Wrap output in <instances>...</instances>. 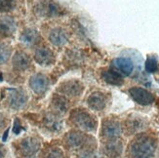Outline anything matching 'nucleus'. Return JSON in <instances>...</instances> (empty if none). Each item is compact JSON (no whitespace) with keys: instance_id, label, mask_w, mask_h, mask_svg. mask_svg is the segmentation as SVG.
<instances>
[{"instance_id":"f257e3e1","label":"nucleus","mask_w":159,"mask_h":158,"mask_svg":"<svg viewBox=\"0 0 159 158\" xmlns=\"http://www.w3.org/2000/svg\"><path fill=\"white\" fill-rule=\"evenodd\" d=\"M155 151L153 140L147 136L137 138L129 147V155L131 158H151Z\"/></svg>"},{"instance_id":"f03ea898","label":"nucleus","mask_w":159,"mask_h":158,"mask_svg":"<svg viewBox=\"0 0 159 158\" xmlns=\"http://www.w3.org/2000/svg\"><path fill=\"white\" fill-rule=\"evenodd\" d=\"M132 99L142 106H148L151 105L154 102V97L151 95L146 89H143L140 87H134L129 90Z\"/></svg>"},{"instance_id":"7ed1b4c3","label":"nucleus","mask_w":159,"mask_h":158,"mask_svg":"<svg viewBox=\"0 0 159 158\" xmlns=\"http://www.w3.org/2000/svg\"><path fill=\"white\" fill-rule=\"evenodd\" d=\"M112 67H113V70L118 72L120 75L129 76L134 70V64L130 59L120 57V58H116L115 60H113Z\"/></svg>"},{"instance_id":"20e7f679","label":"nucleus","mask_w":159,"mask_h":158,"mask_svg":"<svg viewBox=\"0 0 159 158\" xmlns=\"http://www.w3.org/2000/svg\"><path fill=\"white\" fill-rule=\"evenodd\" d=\"M30 85L32 90L36 94H43L48 88L49 81L43 74H35L30 78Z\"/></svg>"},{"instance_id":"39448f33","label":"nucleus","mask_w":159,"mask_h":158,"mask_svg":"<svg viewBox=\"0 0 159 158\" xmlns=\"http://www.w3.org/2000/svg\"><path fill=\"white\" fill-rule=\"evenodd\" d=\"M34 59L40 65H49L55 61L53 52L46 47L38 48L34 54Z\"/></svg>"},{"instance_id":"423d86ee","label":"nucleus","mask_w":159,"mask_h":158,"mask_svg":"<svg viewBox=\"0 0 159 158\" xmlns=\"http://www.w3.org/2000/svg\"><path fill=\"white\" fill-rule=\"evenodd\" d=\"M121 133L119 123L116 121H107L102 127V135L107 139H115Z\"/></svg>"},{"instance_id":"0eeeda50","label":"nucleus","mask_w":159,"mask_h":158,"mask_svg":"<svg viewBox=\"0 0 159 158\" xmlns=\"http://www.w3.org/2000/svg\"><path fill=\"white\" fill-rule=\"evenodd\" d=\"M26 95L23 91L14 90V92L10 95V106L14 109H20L22 108L26 102Z\"/></svg>"},{"instance_id":"6e6552de","label":"nucleus","mask_w":159,"mask_h":158,"mask_svg":"<svg viewBox=\"0 0 159 158\" xmlns=\"http://www.w3.org/2000/svg\"><path fill=\"white\" fill-rule=\"evenodd\" d=\"M13 65L16 70H25L30 65V59L24 52H17L13 57Z\"/></svg>"},{"instance_id":"1a4fd4ad","label":"nucleus","mask_w":159,"mask_h":158,"mask_svg":"<svg viewBox=\"0 0 159 158\" xmlns=\"http://www.w3.org/2000/svg\"><path fill=\"white\" fill-rule=\"evenodd\" d=\"M39 148V142L32 138L25 139L20 143V150L26 156H31L35 153Z\"/></svg>"},{"instance_id":"9d476101","label":"nucleus","mask_w":159,"mask_h":158,"mask_svg":"<svg viewBox=\"0 0 159 158\" xmlns=\"http://www.w3.org/2000/svg\"><path fill=\"white\" fill-rule=\"evenodd\" d=\"M75 121H76L77 124L85 130H94L96 128V122L95 120L90 116L89 114H87L86 112H79L76 114V118H75Z\"/></svg>"},{"instance_id":"9b49d317","label":"nucleus","mask_w":159,"mask_h":158,"mask_svg":"<svg viewBox=\"0 0 159 158\" xmlns=\"http://www.w3.org/2000/svg\"><path fill=\"white\" fill-rule=\"evenodd\" d=\"M16 30V24L11 18L0 19V34L3 36H10Z\"/></svg>"},{"instance_id":"f8f14e48","label":"nucleus","mask_w":159,"mask_h":158,"mask_svg":"<svg viewBox=\"0 0 159 158\" xmlns=\"http://www.w3.org/2000/svg\"><path fill=\"white\" fill-rule=\"evenodd\" d=\"M102 77L107 83L110 85H115V86H120L123 84V79L122 75H120L118 72H116L113 70H106L102 73Z\"/></svg>"},{"instance_id":"ddd939ff","label":"nucleus","mask_w":159,"mask_h":158,"mask_svg":"<svg viewBox=\"0 0 159 158\" xmlns=\"http://www.w3.org/2000/svg\"><path fill=\"white\" fill-rule=\"evenodd\" d=\"M88 105L95 111H102L106 106V98L101 93H95L88 99Z\"/></svg>"},{"instance_id":"4468645a","label":"nucleus","mask_w":159,"mask_h":158,"mask_svg":"<svg viewBox=\"0 0 159 158\" xmlns=\"http://www.w3.org/2000/svg\"><path fill=\"white\" fill-rule=\"evenodd\" d=\"M49 39L51 42L56 46H63L66 43L67 37L66 32L61 29H55L51 31Z\"/></svg>"},{"instance_id":"2eb2a0df","label":"nucleus","mask_w":159,"mask_h":158,"mask_svg":"<svg viewBox=\"0 0 159 158\" xmlns=\"http://www.w3.org/2000/svg\"><path fill=\"white\" fill-rule=\"evenodd\" d=\"M39 34L34 29H26L20 35V41L26 45H33L39 41Z\"/></svg>"},{"instance_id":"dca6fc26","label":"nucleus","mask_w":159,"mask_h":158,"mask_svg":"<svg viewBox=\"0 0 159 158\" xmlns=\"http://www.w3.org/2000/svg\"><path fill=\"white\" fill-rule=\"evenodd\" d=\"M122 151V145L119 142H110L105 147V153L110 157L118 156Z\"/></svg>"},{"instance_id":"f3484780","label":"nucleus","mask_w":159,"mask_h":158,"mask_svg":"<svg viewBox=\"0 0 159 158\" xmlns=\"http://www.w3.org/2000/svg\"><path fill=\"white\" fill-rule=\"evenodd\" d=\"M82 89V85L77 81L68 82L63 86V91L66 94H70V96H78L81 93Z\"/></svg>"},{"instance_id":"a211bd4d","label":"nucleus","mask_w":159,"mask_h":158,"mask_svg":"<svg viewBox=\"0 0 159 158\" xmlns=\"http://www.w3.org/2000/svg\"><path fill=\"white\" fill-rule=\"evenodd\" d=\"M144 68L149 73H153L158 70V61L155 57H148L144 64Z\"/></svg>"},{"instance_id":"6ab92c4d","label":"nucleus","mask_w":159,"mask_h":158,"mask_svg":"<svg viewBox=\"0 0 159 158\" xmlns=\"http://www.w3.org/2000/svg\"><path fill=\"white\" fill-rule=\"evenodd\" d=\"M10 55H11L10 48L5 44H0V65L5 64L9 60Z\"/></svg>"},{"instance_id":"aec40b11","label":"nucleus","mask_w":159,"mask_h":158,"mask_svg":"<svg viewBox=\"0 0 159 158\" xmlns=\"http://www.w3.org/2000/svg\"><path fill=\"white\" fill-rule=\"evenodd\" d=\"M16 6V0H0V12L12 11Z\"/></svg>"},{"instance_id":"412c9836","label":"nucleus","mask_w":159,"mask_h":158,"mask_svg":"<svg viewBox=\"0 0 159 158\" xmlns=\"http://www.w3.org/2000/svg\"><path fill=\"white\" fill-rule=\"evenodd\" d=\"M83 141V137L79 133H72L68 137V142L72 146H78Z\"/></svg>"},{"instance_id":"4be33fe9","label":"nucleus","mask_w":159,"mask_h":158,"mask_svg":"<svg viewBox=\"0 0 159 158\" xmlns=\"http://www.w3.org/2000/svg\"><path fill=\"white\" fill-rule=\"evenodd\" d=\"M22 130H23V128H22V126H20V121L18 119H16L15 122H14L13 132L15 133L16 135H18V134H20V132L22 131Z\"/></svg>"},{"instance_id":"5701e85b","label":"nucleus","mask_w":159,"mask_h":158,"mask_svg":"<svg viewBox=\"0 0 159 158\" xmlns=\"http://www.w3.org/2000/svg\"><path fill=\"white\" fill-rule=\"evenodd\" d=\"M47 158H64L63 156V153L59 150H53L49 153V155L47 156Z\"/></svg>"},{"instance_id":"b1692460","label":"nucleus","mask_w":159,"mask_h":158,"mask_svg":"<svg viewBox=\"0 0 159 158\" xmlns=\"http://www.w3.org/2000/svg\"><path fill=\"white\" fill-rule=\"evenodd\" d=\"M8 134H9V129H7L6 131L4 132L3 137H2V141L3 142H6L7 141V138H8Z\"/></svg>"},{"instance_id":"393cba45","label":"nucleus","mask_w":159,"mask_h":158,"mask_svg":"<svg viewBox=\"0 0 159 158\" xmlns=\"http://www.w3.org/2000/svg\"><path fill=\"white\" fill-rule=\"evenodd\" d=\"M80 158H96L93 154L91 153H87V154H84V155H82Z\"/></svg>"},{"instance_id":"a878e982","label":"nucleus","mask_w":159,"mask_h":158,"mask_svg":"<svg viewBox=\"0 0 159 158\" xmlns=\"http://www.w3.org/2000/svg\"><path fill=\"white\" fill-rule=\"evenodd\" d=\"M3 124H4V117L0 114V128L3 127Z\"/></svg>"},{"instance_id":"bb28decb","label":"nucleus","mask_w":159,"mask_h":158,"mask_svg":"<svg viewBox=\"0 0 159 158\" xmlns=\"http://www.w3.org/2000/svg\"><path fill=\"white\" fill-rule=\"evenodd\" d=\"M3 80V76H2V74H0V81H2Z\"/></svg>"},{"instance_id":"cd10ccee","label":"nucleus","mask_w":159,"mask_h":158,"mask_svg":"<svg viewBox=\"0 0 159 158\" xmlns=\"http://www.w3.org/2000/svg\"><path fill=\"white\" fill-rule=\"evenodd\" d=\"M0 158H2V153L1 152H0Z\"/></svg>"}]
</instances>
